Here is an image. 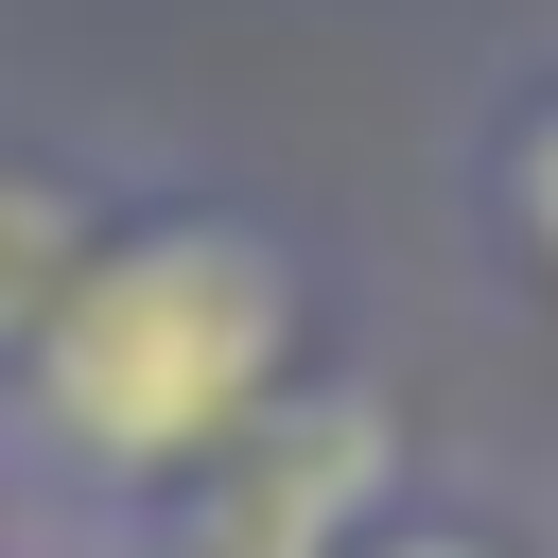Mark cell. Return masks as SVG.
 I'll return each instance as SVG.
<instances>
[{"instance_id":"1","label":"cell","mask_w":558,"mask_h":558,"mask_svg":"<svg viewBox=\"0 0 558 558\" xmlns=\"http://www.w3.org/2000/svg\"><path fill=\"white\" fill-rule=\"evenodd\" d=\"M331 366V262L262 192H122L87 279L0 366L17 558H122L192 471H227Z\"/></svg>"},{"instance_id":"2","label":"cell","mask_w":558,"mask_h":558,"mask_svg":"<svg viewBox=\"0 0 558 558\" xmlns=\"http://www.w3.org/2000/svg\"><path fill=\"white\" fill-rule=\"evenodd\" d=\"M436 488V453H418V401L366 366V349H331L227 471H192L122 558H349V541H384L401 506Z\"/></svg>"},{"instance_id":"3","label":"cell","mask_w":558,"mask_h":558,"mask_svg":"<svg viewBox=\"0 0 558 558\" xmlns=\"http://www.w3.org/2000/svg\"><path fill=\"white\" fill-rule=\"evenodd\" d=\"M122 227V174L52 157V140H0V366L35 349V314L87 279V244Z\"/></svg>"},{"instance_id":"4","label":"cell","mask_w":558,"mask_h":558,"mask_svg":"<svg viewBox=\"0 0 558 558\" xmlns=\"http://www.w3.org/2000/svg\"><path fill=\"white\" fill-rule=\"evenodd\" d=\"M471 227H488V262L558 314V52L506 70V105H488V140H471Z\"/></svg>"},{"instance_id":"5","label":"cell","mask_w":558,"mask_h":558,"mask_svg":"<svg viewBox=\"0 0 558 558\" xmlns=\"http://www.w3.org/2000/svg\"><path fill=\"white\" fill-rule=\"evenodd\" d=\"M349 558H558V541H541L523 506H488V488H418V506H401L384 541H349Z\"/></svg>"},{"instance_id":"6","label":"cell","mask_w":558,"mask_h":558,"mask_svg":"<svg viewBox=\"0 0 558 558\" xmlns=\"http://www.w3.org/2000/svg\"><path fill=\"white\" fill-rule=\"evenodd\" d=\"M0 558H17V506H0Z\"/></svg>"}]
</instances>
